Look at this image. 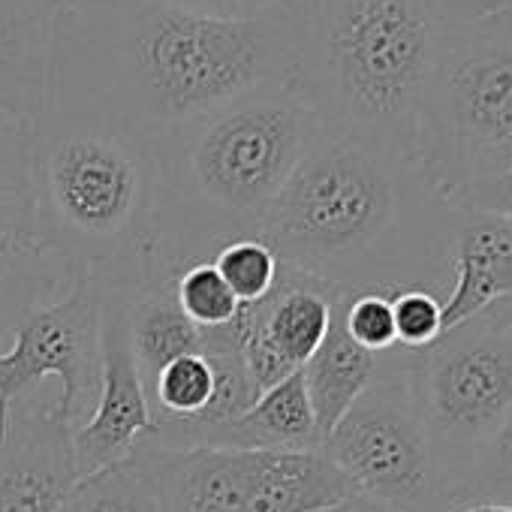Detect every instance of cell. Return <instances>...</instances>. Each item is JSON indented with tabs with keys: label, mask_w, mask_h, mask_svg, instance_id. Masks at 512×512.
Returning a JSON list of instances; mask_svg holds the SVG:
<instances>
[{
	"label": "cell",
	"mask_w": 512,
	"mask_h": 512,
	"mask_svg": "<svg viewBox=\"0 0 512 512\" xmlns=\"http://www.w3.org/2000/svg\"><path fill=\"white\" fill-rule=\"evenodd\" d=\"M293 4L263 19H214L166 0H61L49 25L43 109L157 139L293 82Z\"/></svg>",
	"instance_id": "cell-1"
},
{
	"label": "cell",
	"mask_w": 512,
	"mask_h": 512,
	"mask_svg": "<svg viewBox=\"0 0 512 512\" xmlns=\"http://www.w3.org/2000/svg\"><path fill=\"white\" fill-rule=\"evenodd\" d=\"M452 205L416 160L320 133L269 208L260 235L275 256L344 293L449 287Z\"/></svg>",
	"instance_id": "cell-2"
},
{
	"label": "cell",
	"mask_w": 512,
	"mask_h": 512,
	"mask_svg": "<svg viewBox=\"0 0 512 512\" xmlns=\"http://www.w3.org/2000/svg\"><path fill=\"white\" fill-rule=\"evenodd\" d=\"M323 121L293 85H269L154 139L163 211L148 290L235 241L256 238Z\"/></svg>",
	"instance_id": "cell-3"
},
{
	"label": "cell",
	"mask_w": 512,
	"mask_h": 512,
	"mask_svg": "<svg viewBox=\"0 0 512 512\" xmlns=\"http://www.w3.org/2000/svg\"><path fill=\"white\" fill-rule=\"evenodd\" d=\"M293 85L323 130L419 163L428 94L452 31L440 0H296Z\"/></svg>",
	"instance_id": "cell-4"
},
{
	"label": "cell",
	"mask_w": 512,
	"mask_h": 512,
	"mask_svg": "<svg viewBox=\"0 0 512 512\" xmlns=\"http://www.w3.org/2000/svg\"><path fill=\"white\" fill-rule=\"evenodd\" d=\"M40 247L73 275L127 299L148 284L163 211L154 139L43 109L34 145Z\"/></svg>",
	"instance_id": "cell-5"
},
{
	"label": "cell",
	"mask_w": 512,
	"mask_h": 512,
	"mask_svg": "<svg viewBox=\"0 0 512 512\" xmlns=\"http://www.w3.org/2000/svg\"><path fill=\"white\" fill-rule=\"evenodd\" d=\"M419 166L446 202L512 172V13L452 25L425 106Z\"/></svg>",
	"instance_id": "cell-6"
},
{
	"label": "cell",
	"mask_w": 512,
	"mask_h": 512,
	"mask_svg": "<svg viewBox=\"0 0 512 512\" xmlns=\"http://www.w3.org/2000/svg\"><path fill=\"white\" fill-rule=\"evenodd\" d=\"M404 377L461 509V485L476 455L512 410V329L479 314L407 353Z\"/></svg>",
	"instance_id": "cell-7"
},
{
	"label": "cell",
	"mask_w": 512,
	"mask_h": 512,
	"mask_svg": "<svg viewBox=\"0 0 512 512\" xmlns=\"http://www.w3.org/2000/svg\"><path fill=\"white\" fill-rule=\"evenodd\" d=\"M163 512H320L356 494L323 452L157 449L136 443Z\"/></svg>",
	"instance_id": "cell-8"
},
{
	"label": "cell",
	"mask_w": 512,
	"mask_h": 512,
	"mask_svg": "<svg viewBox=\"0 0 512 512\" xmlns=\"http://www.w3.org/2000/svg\"><path fill=\"white\" fill-rule=\"evenodd\" d=\"M395 347L386 371L326 434L320 452L353 482L356 494L386 512H455L452 485L434 455Z\"/></svg>",
	"instance_id": "cell-9"
},
{
	"label": "cell",
	"mask_w": 512,
	"mask_h": 512,
	"mask_svg": "<svg viewBox=\"0 0 512 512\" xmlns=\"http://www.w3.org/2000/svg\"><path fill=\"white\" fill-rule=\"evenodd\" d=\"M100 314L103 293L94 278L79 275L64 299L37 305L13 329V347L0 353V434L13 404L25 401L46 377H58V410L76 428L100 392Z\"/></svg>",
	"instance_id": "cell-10"
},
{
	"label": "cell",
	"mask_w": 512,
	"mask_h": 512,
	"mask_svg": "<svg viewBox=\"0 0 512 512\" xmlns=\"http://www.w3.org/2000/svg\"><path fill=\"white\" fill-rule=\"evenodd\" d=\"M100 293V392L94 413L73 428V458L79 479L124 461L136 443L154 431L151 401L130 344L127 296L106 290Z\"/></svg>",
	"instance_id": "cell-11"
},
{
	"label": "cell",
	"mask_w": 512,
	"mask_h": 512,
	"mask_svg": "<svg viewBox=\"0 0 512 512\" xmlns=\"http://www.w3.org/2000/svg\"><path fill=\"white\" fill-rule=\"evenodd\" d=\"M338 290L281 263L275 287L253 305H241V356L260 395L302 371L329 332Z\"/></svg>",
	"instance_id": "cell-12"
},
{
	"label": "cell",
	"mask_w": 512,
	"mask_h": 512,
	"mask_svg": "<svg viewBox=\"0 0 512 512\" xmlns=\"http://www.w3.org/2000/svg\"><path fill=\"white\" fill-rule=\"evenodd\" d=\"M73 425L58 401H19L0 434V512H61L76 485Z\"/></svg>",
	"instance_id": "cell-13"
},
{
	"label": "cell",
	"mask_w": 512,
	"mask_h": 512,
	"mask_svg": "<svg viewBox=\"0 0 512 512\" xmlns=\"http://www.w3.org/2000/svg\"><path fill=\"white\" fill-rule=\"evenodd\" d=\"M506 296H512V217L452 208L443 329L485 314Z\"/></svg>",
	"instance_id": "cell-14"
},
{
	"label": "cell",
	"mask_w": 512,
	"mask_h": 512,
	"mask_svg": "<svg viewBox=\"0 0 512 512\" xmlns=\"http://www.w3.org/2000/svg\"><path fill=\"white\" fill-rule=\"evenodd\" d=\"M269 449V452H320L323 434L305 389L302 371L266 389L256 404L232 422L190 434L178 449Z\"/></svg>",
	"instance_id": "cell-15"
},
{
	"label": "cell",
	"mask_w": 512,
	"mask_h": 512,
	"mask_svg": "<svg viewBox=\"0 0 512 512\" xmlns=\"http://www.w3.org/2000/svg\"><path fill=\"white\" fill-rule=\"evenodd\" d=\"M389 359H392V350L389 353H371L347 335L341 305L335 296L329 332H326L323 344L317 347V353L302 368L305 389H308V398H311L323 440L338 425V419L353 407V401L386 371Z\"/></svg>",
	"instance_id": "cell-16"
},
{
	"label": "cell",
	"mask_w": 512,
	"mask_h": 512,
	"mask_svg": "<svg viewBox=\"0 0 512 512\" xmlns=\"http://www.w3.org/2000/svg\"><path fill=\"white\" fill-rule=\"evenodd\" d=\"M37 118L0 109V247L43 250L34 187Z\"/></svg>",
	"instance_id": "cell-17"
},
{
	"label": "cell",
	"mask_w": 512,
	"mask_h": 512,
	"mask_svg": "<svg viewBox=\"0 0 512 512\" xmlns=\"http://www.w3.org/2000/svg\"><path fill=\"white\" fill-rule=\"evenodd\" d=\"M130 344L145 392L154 377L181 356H205L202 329L178 308L172 284L127 299Z\"/></svg>",
	"instance_id": "cell-18"
},
{
	"label": "cell",
	"mask_w": 512,
	"mask_h": 512,
	"mask_svg": "<svg viewBox=\"0 0 512 512\" xmlns=\"http://www.w3.org/2000/svg\"><path fill=\"white\" fill-rule=\"evenodd\" d=\"M61 512H163L157 482L139 452L76 479Z\"/></svg>",
	"instance_id": "cell-19"
},
{
	"label": "cell",
	"mask_w": 512,
	"mask_h": 512,
	"mask_svg": "<svg viewBox=\"0 0 512 512\" xmlns=\"http://www.w3.org/2000/svg\"><path fill=\"white\" fill-rule=\"evenodd\" d=\"M61 272L67 269L46 250L0 247V335L13 332L37 305H46Z\"/></svg>",
	"instance_id": "cell-20"
},
{
	"label": "cell",
	"mask_w": 512,
	"mask_h": 512,
	"mask_svg": "<svg viewBox=\"0 0 512 512\" xmlns=\"http://www.w3.org/2000/svg\"><path fill=\"white\" fill-rule=\"evenodd\" d=\"M214 392V368L208 356H181L169 362L151 383L148 401L154 422L175 419L190 422L196 419Z\"/></svg>",
	"instance_id": "cell-21"
},
{
	"label": "cell",
	"mask_w": 512,
	"mask_h": 512,
	"mask_svg": "<svg viewBox=\"0 0 512 512\" xmlns=\"http://www.w3.org/2000/svg\"><path fill=\"white\" fill-rule=\"evenodd\" d=\"M211 263L241 305L260 302L281 275V260L263 238H235L211 256Z\"/></svg>",
	"instance_id": "cell-22"
},
{
	"label": "cell",
	"mask_w": 512,
	"mask_h": 512,
	"mask_svg": "<svg viewBox=\"0 0 512 512\" xmlns=\"http://www.w3.org/2000/svg\"><path fill=\"white\" fill-rule=\"evenodd\" d=\"M172 293L178 308L199 326V329H217L226 326L241 302L232 296V290L223 284L220 272L214 269L211 260L193 263L187 266L175 281H172Z\"/></svg>",
	"instance_id": "cell-23"
},
{
	"label": "cell",
	"mask_w": 512,
	"mask_h": 512,
	"mask_svg": "<svg viewBox=\"0 0 512 512\" xmlns=\"http://www.w3.org/2000/svg\"><path fill=\"white\" fill-rule=\"evenodd\" d=\"M470 503L512 506V410L482 446L461 485V506Z\"/></svg>",
	"instance_id": "cell-24"
},
{
	"label": "cell",
	"mask_w": 512,
	"mask_h": 512,
	"mask_svg": "<svg viewBox=\"0 0 512 512\" xmlns=\"http://www.w3.org/2000/svg\"><path fill=\"white\" fill-rule=\"evenodd\" d=\"M338 305H341V317H344V329L347 335L371 350V353H389L398 347V335H395V314H392V293H338Z\"/></svg>",
	"instance_id": "cell-25"
},
{
	"label": "cell",
	"mask_w": 512,
	"mask_h": 512,
	"mask_svg": "<svg viewBox=\"0 0 512 512\" xmlns=\"http://www.w3.org/2000/svg\"><path fill=\"white\" fill-rule=\"evenodd\" d=\"M392 314H395V335L398 347L407 353L431 347L443 329V308L440 296L428 290H398L392 293Z\"/></svg>",
	"instance_id": "cell-26"
},
{
	"label": "cell",
	"mask_w": 512,
	"mask_h": 512,
	"mask_svg": "<svg viewBox=\"0 0 512 512\" xmlns=\"http://www.w3.org/2000/svg\"><path fill=\"white\" fill-rule=\"evenodd\" d=\"M166 4L214 19H263L287 10L293 0H166Z\"/></svg>",
	"instance_id": "cell-27"
},
{
	"label": "cell",
	"mask_w": 512,
	"mask_h": 512,
	"mask_svg": "<svg viewBox=\"0 0 512 512\" xmlns=\"http://www.w3.org/2000/svg\"><path fill=\"white\" fill-rule=\"evenodd\" d=\"M449 205L452 208H470V211H488V214L512 217V172L461 190L458 196L449 199Z\"/></svg>",
	"instance_id": "cell-28"
},
{
	"label": "cell",
	"mask_w": 512,
	"mask_h": 512,
	"mask_svg": "<svg viewBox=\"0 0 512 512\" xmlns=\"http://www.w3.org/2000/svg\"><path fill=\"white\" fill-rule=\"evenodd\" d=\"M0 109H16V112L37 118L43 109V94L34 91L28 82H22L7 67H0Z\"/></svg>",
	"instance_id": "cell-29"
},
{
	"label": "cell",
	"mask_w": 512,
	"mask_h": 512,
	"mask_svg": "<svg viewBox=\"0 0 512 512\" xmlns=\"http://www.w3.org/2000/svg\"><path fill=\"white\" fill-rule=\"evenodd\" d=\"M440 4L449 13L452 25L488 19L497 13H512V0H440Z\"/></svg>",
	"instance_id": "cell-30"
},
{
	"label": "cell",
	"mask_w": 512,
	"mask_h": 512,
	"mask_svg": "<svg viewBox=\"0 0 512 512\" xmlns=\"http://www.w3.org/2000/svg\"><path fill=\"white\" fill-rule=\"evenodd\" d=\"M320 512H386V509H383V506H377L374 500L362 497V494H353V497H347L344 503L329 506V509H320Z\"/></svg>",
	"instance_id": "cell-31"
},
{
	"label": "cell",
	"mask_w": 512,
	"mask_h": 512,
	"mask_svg": "<svg viewBox=\"0 0 512 512\" xmlns=\"http://www.w3.org/2000/svg\"><path fill=\"white\" fill-rule=\"evenodd\" d=\"M485 317H488L491 323L503 326V329H512V296H506V299L494 302V305L485 311Z\"/></svg>",
	"instance_id": "cell-32"
},
{
	"label": "cell",
	"mask_w": 512,
	"mask_h": 512,
	"mask_svg": "<svg viewBox=\"0 0 512 512\" xmlns=\"http://www.w3.org/2000/svg\"><path fill=\"white\" fill-rule=\"evenodd\" d=\"M455 512H512V506H500V503H470V506H461Z\"/></svg>",
	"instance_id": "cell-33"
},
{
	"label": "cell",
	"mask_w": 512,
	"mask_h": 512,
	"mask_svg": "<svg viewBox=\"0 0 512 512\" xmlns=\"http://www.w3.org/2000/svg\"><path fill=\"white\" fill-rule=\"evenodd\" d=\"M58 4H61V0H58Z\"/></svg>",
	"instance_id": "cell-34"
}]
</instances>
